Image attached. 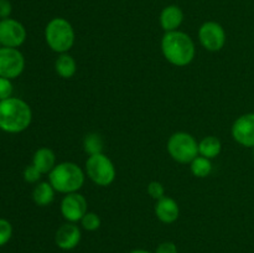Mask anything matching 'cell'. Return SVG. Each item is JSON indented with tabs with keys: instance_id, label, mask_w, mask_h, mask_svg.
Listing matches in <instances>:
<instances>
[{
	"instance_id": "obj_12",
	"label": "cell",
	"mask_w": 254,
	"mask_h": 253,
	"mask_svg": "<svg viewBox=\"0 0 254 253\" xmlns=\"http://www.w3.org/2000/svg\"><path fill=\"white\" fill-rule=\"evenodd\" d=\"M82 238L81 228L73 222H66L60 226L55 235L57 247L64 251L74 250L79 245Z\"/></svg>"
},
{
	"instance_id": "obj_14",
	"label": "cell",
	"mask_w": 254,
	"mask_h": 253,
	"mask_svg": "<svg viewBox=\"0 0 254 253\" xmlns=\"http://www.w3.org/2000/svg\"><path fill=\"white\" fill-rule=\"evenodd\" d=\"M159 21L165 32L176 31L184 22V11L178 5H168L161 10Z\"/></svg>"
},
{
	"instance_id": "obj_5",
	"label": "cell",
	"mask_w": 254,
	"mask_h": 253,
	"mask_svg": "<svg viewBox=\"0 0 254 253\" xmlns=\"http://www.w3.org/2000/svg\"><path fill=\"white\" fill-rule=\"evenodd\" d=\"M169 155L179 164H190L198 156V141L188 131L171 134L166 144Z\"/></svg>"
},
{
	"instance_id": "obj_25",
	"label": "cell",
	"mask_w": 254,
	"mask_h": 253,
	"mask_svg": "<svg viewBox=\"0 0 254 253\" xmlns=\"http://www.w3.org/2000/svg\"><path fill=\"white\" fill-rule=\"evenodd\" d=\"M12 93H14V86L11 79L0 77V101L12 97Z\"/></svg>"
},
{
	"instance_id": "obj_17",
	"label": "cell",
	"mask_w": 254,
	"mask_h": 253,
	"mask_svg": "<svg viewBox=\"0 0 254 253\" xmlns=\"http://www.w3.org/2000/svg\"><path fill=\"white\" fill-rule=\"evenodd\" d=\"M55 71L61 78H72L77 72V62L74 57L71 56L68 52L60 55L55 61Z\"/></svg>"
},
{
	"instance_id": "obj_11",
	"label": "cell",
	"mask_w": 254,
	"mask_h": 253,
	"mask_svg": "<svg viewBox=\"0 0 254 253\" xmlns=\"http://www.w3.org/2000/svg\"><path fill=\"white\" fill-rule=\"evenodd\" d=\"M231 134L236 143L245 148H254V112L242 114L232 124Z\"/></svg>"
},
{
	"instance_id": "obj_22",
	"label": "cell",
	"mask_w": 254,
	"mask_h": 253,
	"mask_svg": "<svg viewBox=\"0 0 254 253\" xmlns=\"http://www.w3.org/2000/svg\"><path fill=\"white\" fill-rule=\"evenodd\" d=\"M12 225L5 218H0V247L6 245L12 237Z\"/></svg>"
},
{
	"instance_id": "obj_1",
	"label": "cell",
	"mask_w": 254,
	"mask_h": 253,
	"mask_svg": "<svg viewBox=\"0 0 254 253\" xmlns=\"http://www.w3.org/2000/svg\"><path fill=\"white\" fill-rule=\"evenodd\" d=\"M161 52L169 63L176 67H185L195 59L196 46L190 35L176 30L164 34Z\"/></svg>"
},
{
	"instance_id": "obj_30",
	"label": "cell",
	"mask_w": 254,
	"mask_h": 253,
	"mask_svg": "<svg viewBox=\"0 0 254 253\" xmlns=\"http://www.w3.org/2000/svg\"><path fill=\"white\" fill-rule=\"evenodd\" d=\"M0 47H2V46H1V44H0Z\"/></svg>"
},
{
	"instance_id": "obj_4",
	"label": "cell",
	"mask_w": 254,
	"mask_h": 253,
	"mask_svg": "<svg viewBox=\"0 0 254 253\" xmlns=\"http://www.w3.org/2000/svg\"><path fill=\"white\" fill-rule=\"evenodd\" d=\"M45 41L56 54H66L73 47L76 34L71 22L64 17H54L45 27Z\"/></svg>"
},
{
	"instance_id": "obj_21",
	"label": "cell",
	"mask_w": 254,
	"mask_h": 253,
	"mask_svg": "<svg viewBox=\"0 0 254 253\" xmlns=\"http://www.w3.org/2000/svg\"><path fill=\"white\" fill-rule=\"evenodd\" d=\"M81 222V226L83 230L89 231V232H93V231H97L99 227H101V217L97 215L96 212H92V211H88L86 215L82 217V220L79 221Z\"/></svg>"
},
{
	"instance_id": "obj_9",
	"label": "cell",
	"mask_w": 254,
	"mask_h": 253,
	"mask_svg": "<svg viewBox=\"0 0 254 253\" xmlns=\"http://www.w3.org/2000/svg\"><path fill=\"white\" fill-rule=\"evenodd\" d=\"M27 32L24 25L16 19L0 20V44L2 47L19 49L26 41Z\"/></svg>"
},
{
	"instance_id": "obj_18",
	"label": "cell",
	"mask_w": 254,
	"mask_h": 253,
	"mask_svg": "<svg viewBox=\"0 0 254 253\" xmlns=\"http://www.w3.org/2000/svg\"><path fill=\"white\" fill-rule=\"evenodd\" d=\"M222 151V143L217 136L207 135L198 141V155L212 159L217 158Z\"/></svg>"
},
{
	"instance_id": "obj_19",
	"label": "cell",
	"mask_w": 254,
	"mask_h": 253,
	"mask_svg": "<svg viewBox=\"0 0 254 253\" xmlns=\"http://www.w3.org/2000/svg\"><path fill=\"white\" fill-rule=\"evenodd\" d=\"M190 171L195 178H207L212 173V163L210 159L198 155L190 163Z\"/></svg>"
},
{
	"instance_id": "obj_10",
	"label": "cell",
	"mask_w": 254,
	"mask_h": 253,
	"mask_svg": "<svg viewBox=\"0 0 254 253\" xmlns=\"http://www.w3.org/2000/svg\"><path fill=\"white\" fill-rule=\"evenodd\" d=\"M60 210L67 222L77 223L88 212V202L82 193H67L61 200Z\"/></svg>"
},
{
	"instance_id": "obj_28",
	"label": "cell",
	"mask_w": 254,
	"mask_h": 253,
	"mask_svg": "<svg viewBox=\"0 0 254 253\" xmlns=\"http://www.w3.org/2000/svg\"><path fill=\"white\" fill-rule=\"evenodd\" d=\"M129 253H153V252H150V251H146V250H133V251H130Z\"/></svg>"
},
{
	"instance_id": "obj_15",
	"label": "cell",
	"mask_w": 254,
	"mask_h": 253,
	"mask_svg": "<svg viewBox=\"0 0 254 253\" xmlns=\"http://www.w3.org/2000/svg\"><path fill=\"white\" fill-rule=\"evenodd\" d=\"M32 165L44 175V174H50L52 169L57 165L56 163V154L52 149L47 146L39 148L34 153L32 156Z\"/></svg>"
},
{
	"instance_id": "obj_16",
	"label": "cell",
	"mask_w": 254,
	"mask_h": 253,
	"mask_svg": "<svg viewBox=\"0 0 254 253\" xmlns=\"http://www.w3.org/2000/svg\"><path fill=\"white\" fill-rule=\"evenodd\" d=\"M55 193L56 190L50 184V181H40L32 190V200L40 207H46L54 202Z\"/></svg>"
},
{
	"instance_id": "obj_29",
	"label": "cell",
	"mask_w": 254,
	"mask_h": 253,
	"mask_svg": "<svg viewBox=\"0 0 254 253\" xmlns=\"http://www.w3.org/2000/svg\"><path fill=\"white\" fill-rule=\"evenodd\" d=\"M253 156H254V148H253Z\"/></svg>"
},
{
	"instance_id": "obj_3",
	"label": "cell",
	"mask_w": 254,
	"mask_h": 253,
	"mask_svg": "<svg viewBox=\"0 0 254 253\" xmlns=\"http://www.w3.org/2000/svg\"><path fill=\"white\" fill-rule=\"evenodd\" d=\"M86 171L73 161L59 163L49 174V181L56 192L67 193L78 192L86 181Z\"/></svg>"
},
{
	"instance_id": "obj_24",
	"label": "cell",
	"mask_w": 254,
	"mask_h": 253,
	"mask_svg": "<svg viewBox=\"0 0 254 253\" xmlns=\"http://www.w3.org/2000/svg\"><path fill=\"white\" fill-rule=\"evenodd\" d=\"M42 174L35 168L34 165H27L25 168L24 173H22V176H24V180L26 181L27 184H37L40 183V179H41Z\"/></svg>"
},
{
	"instance_id": "obj_8",
	"label": "cell",
	"mask_w": 254,
	"mask_h": 253,
	"mask_svg": "<svg viewBox=\"0 0 254 253\" xmlns=\"http://www.w3.org/2000/svg\"><path fill=\"white\" fill-rule=\"evenodd\" d=\"M25 69V57L19 49L0 47V77L15 79Z\"/></svg>"
},
{
	"instance_id": "obj_2",
	"label": "cell",
	"mask_w": 254,
	"mask_h": 253,
	"mask_svg": "<svg viewBox=\"0 0 254 253\" xmlns=\"http://www.w3.org/2000/svg\"><path fill=\"white\" fill-rule=\"evenodd\" d=\"M32 122V109L29 103L17 97L0 101V130L19 134L26 130Z\"/></svg>"
},
{
	"instance_id": "obj_27",
	"label": "cell",
	"mask_w": 254,
	"mask_h": 253,
	"mask_svg": "<svg viewBox=\"0 0 254 253\" xmlns=\"http://www.w3.org/2000/svg\"><path fill=\"white\" fill-rule=\"evenodd\" d=\"M12 12V5L10 0H0V20L10 17Z\"/></svg>"
},
{
	"instance_id": "obj_7",
	"label": "cell",
	"mask_w": 254,
	"mask_h": 253,
	"mask_svg": "<svg viewBox=\"0 0 254 253\" xmlns=\"http://www.w3.org/2000/svg\"><path fill=\"white\" fill-rule=\"evenodd\" d=\"M197 36L201 46L210 52L221 51L227 41L225 29L217 21L203 22L198 29Z\"/></svg>"
},
{
	"instance_id": "obj_20",
	"label": "cell",
	"mask_w": 254,
	"mask_h": 253,
	"mask_svg": "<svg viewBox=\"0 0 254 253\" xmlns=\"http://www.w3.org/2000/svg\"><path fill=\"white\" fill-rule=\"evenodd\" d=\"M104 141L101 134L89 133L83 139V150L89 155H96V154L103 153Z\"/></svg>"
},
{
	"instance_id": "obj_6",
	"label": "cell",
	"mask_w": 254,
	"mask_h": 253,
	"mask_svg": "<svg viewBox=\"0 0 254 253\" xmlns=\"http://www.w3.org/2000/svg\"><path fill=\"white\" fill-rule=\"evenodd\" d=\"M84 171L89 180L97 186L107 188L116 180L117 170L113 161L104 153L89 155L86 160Z\"/></svg>"
},
{
	"instance_id": "obj_26",
	"label": "cell",
	"mask_w": 254,
	"mask_h": 253,
	"mask_svg": "<svg viewBox=\"0 0 254 253\" xmlns=\"http://www.w3.org/2000/svg\"><path fill=\"white\" fill-rule=\"evenodd\" d=\"M154 253H178V246L171 241H165L156 247Z\"/></svg>"
},
{
	"instance_id": "obj_13",
	"label": "cell",
	"mask_w": 254,
	"mask_h": 253,
	"mask_svg": "<svg viewBox=\"0 0 254 253\" xmlns=\"http://www.w3.org/2000/svg\"><path fill=\"white\" fill-rule=\"evenodd\" d=\"M154 212L160 222L170 225L178 221L180 216V207L176 200L170 196H164L163 198L158 200L154 206Z\"/></svg>"
},
{
	"instance_id": "obj_23",
	"label": "cell",
	"mask_w": 254,
	"mask_h": 253,
	"mask_svg": "<svg viewBox=\"0 0 254 253\" xmlns=\"http://www.w3.org/2000/svg\"><path fill=\"white\" fill-rule=\"evenodd\" d=\"M148 193L151 198H154L155 201L160 200L165 196V188L161 183L159 181H151V183L148 184Z\"/></svg>"
}]
</instances>
